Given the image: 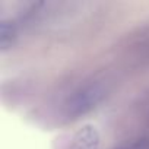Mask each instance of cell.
I'll list each match as a JSON object with an SVG mask.
<instances>
[{"label": "cell", "instance_id": "6da1fadb", "mask_svg": "<svg viewBox=\"0 0 149 149\" xmlns=\"http://www.w3.org/2000/svg\"><path fill=\"white\" fill-rule=\"evenodd\" d=\"M104 97V88L101 85H89L74 94L69 101V114L81 116L92 110Z\"/></svg>", "mask_w": 149, "mask_h": 149}, {"label": "cell", "instance_id": "7a4b0ae2", "mask_svg": "<svg viewBox=\"0 0 149 149\" xmlns=\"http://www.w3.org/2000/svg\"><path fill=\"white\" fill-rule=\"evenodd\" d=\"M100 133L94 126H84L76 132L72 142V149H98Z\"/></svg>", "mask_w": 149, "mask_h": 149}, {"label": "cell", "instance_id": "3957f363", "mask_svg": "<svg viewBox=\"0 0 149 149\" xmlns=\"http://www.w3.org/2000/svg\"><path fill=\"white\" fill-rule=\"evenodd\" d=\"M15 40V28L12 24L3 21L0 24V47L2 50H6Z\"/></svg>", "mask_w": 149, "mask_h": 149}]
</instances>
